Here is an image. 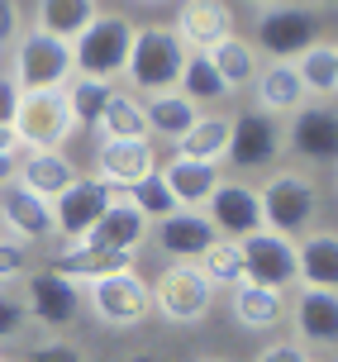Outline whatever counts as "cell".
I'll return each instance as SVG.
<instances>
[{
  "label": "cell",
  "mask_w": 338,
  "mask_h": 362,
  "mask_svg": "<svg viewBox=\"0 0 338 362\" xmlns=\"http://www.w3.org/2000/svg\"><path fill=\"white\" fill-rule=\"evenodd\" d=\"M181 67H186V48L167 24H148L134 29V48H129L124 76L129 86H139L143 95H162V90H177Z\"/></svg>",
  "instance_id": "obj_1"
},
{
  "label": "cell",
  "mask_w": 338,
  "mask_h": 362,
  "mask_svg": "<svg viewBox=\"0 0 338 362\" xmlns=\"http://www.w3.org/2000/svg\"><path fill=\"white\" fill-rule=\"evenodd\" d=\"M76 134V119H71L67 90L48 86V90H24L15 110V139L29 153H62L67 139Z\"/></svg>",
  "instance_id": "obj_2"
},
{
  "label": "cell",
  "mask_w": 338,
  "mask_h": 362,
  "mask_svg": "<svg viewBox=\"0 0 338 362\" xmlns=\"http://www.w3.org/2000/svg\"><path fill=\"white\" fill-rule=\"evenodd\" d=\"M257 200H262V229L281 238H305L320 210V191L301 172H276L267 186H257Z\"/></svg>",
  "instance_id": "obj_3"
},
{
  "label": "cell",
  "mask_w": 338,
  "mask_h": 362,
  "mask_svg": "<svg viewBox=\"0 0 338 362\" xmlns=\"http://www.w3.org/2000/svg\"><path fill=\"white\" fill-rule=\"evenodd\" d=\"M129 48H134V24L124 15H95L91 29L71 43V67H76V76L110 81L124 72Z\"/></svg>",
  "instance_id": "obj_4"
},
{
  "label": "cell",
  "mask_w": 338,
  "mask_h": 362,
  "mask_svg": "<svg viewBox=\"0 0 338 362\" xmlns=\"http://www.w3.org/2000/svg\"><path fill=\"white\" fill-rule=\"evenodd\" d=\"M19 90H48V86H67L76 67H71V43L43 34V29H24L15 43V67H10Z\"/></svg>",
  "instance_id": "obj_5"
},
{
  "label": "cell",
  "mask_w": 338,
  "mask_h": 362,
  "mask_svg": "<svg viewBox=\"0 0 338 362\" xmlns=\"http://www.w3.org/2000/svg\"><path fill=\"white\" fill-rule=\"evenodd\" d=\"M214 291L219 286L200 272V262H172V267L162 272L158 291H153V305L172 325H200L214 305Z\"/></svg>",
  "instance_id": "obj_6"
},
{
  "label": "cell",
  "mask_w": 338,
  "mask_h": 362,
  "mask_svg": "<svg viewBox=\"0 0 338 362\" xmlns=\"http://www.w3.org/2000/svg\"><path fill=\"white\" fill-rule=\"evenodd\" d=\"M315 38H320V19H315V10L291 5V0L262 5V15H257V48H267L272 62L301 57Z\"/></svg>",
  "instance_id": "obj_7"
},
{
  "label": "cell",
  "mask_w": 338,
  "mask_h": 362,
  "mask_svg": "<svg viewBox=\"0 0 338 362\" xmlns=\"http://www.w3.org/2000/svg\"><path fill=\"white\" fill-rule=\"evenodd\" d=\"M86 300L110 329H134V325H143L148 310H153V286L143 281L139 272H115V276L91 281Z\"/></svg>",
  "instance_id": "obj_8"
},
{
  "label": "cell",
  "mask_w": 338,
  "mask_h": 362,
  "mask_svg": "<svg viewBox=\"0 0 338 362\" xmlns=\"http://www.w3.org/2000/svg\"><path fill=\"white\" fill-rule=\"evenodd\" d=\"M24 305H29L34 325H43L48 334H62L81 315V286L67 281V276H57L53 267H43L34 276H24Z\"/></svg>",
  "instance_id": "obj_9"
},
{
  "label": "cell",
  "mask_w": 338,
  "mask_h": 362,
  "mask_svg": "<svg viewBox=\"0 0 338 362\" xmlns=\"http://www.w3.org/2000/svg\"><path fill=\"white\" fill-rule=\"evenodd\" d=\"M110 205H115V191H110L100 177H76L62 191V196L53 200V229L62 243H76V238H86L95 224H100V215H105Z\"/></svg>",
  "instance_id": "obj_10"
},
{
  "label": "cell",
  "mask_w": 338,
  "mask_h": 362,
  "mask_svg": "<svg viewBox=\"0 0 338 362\" xmlns=\"http://www.w3.org/2000/svg\"><path fill=\"white\" fill-rule=\"evenodd\" d=\"M238 248H243V281L252 286H272V291H286L296 281V243L281 234H272V229H257V234L238 238Z\"/></svg>",
  "instance_id": "obj_11"
},
{
  "label": "cell",
  "mask_w": 338,
  "mask_h": 362,
  "mask_svg": "<svg viewBox=\"0 0 338 362\" xmlns=\"http://www.w3.org/2000/svg\"><path fill=\"white\" fill-rule=\"evenodd\" d=\"M153 172H158L153 139H100V148H95V177L105 181L115 196L134 191Z\"/></svg>",
  "instance_id": "obj_12"
},
{
  "label": "cell",
  "mask_w": 338,
  "mask_h": 362,
  "mask_svg": "<svg viewBox=\"0 0 338 362\" xmlns=\"http://www.w3.org/2000/svg\"><path fill=\"white\" fill-rule=\"evenodd\" d=\"M286 153V129L262 115V110H243L238 119H233V134H229V158L233 167H267L276 163Z\"/></svg>",
  "instance_id": "obj_13"
},
{
  "label": "cell",
  "mask_w": 338,
  "mask_h": 362,
  "mask_svg": "<svg viewBox=\"0 0 338 362\" xmlns=\"http://www.w3.org/2000/svg\"><path fill=\"white\" fill-rule=\"evenodd\" d=\"M286 144L296 148L301 158H310V163H338V110L329 100L301 105L291 115Z\"/></svg>",
  "instance_id": "obj_14"
},
{
  "label": "cell",
  "mask_w": 338,
  "mask_h": 362,
  "mask_svg": "<svg viewBox=\"0 0 338 362\" xmlns=\"http://www.w3.org/2000/svg\"><path fill=\"white\" fill-rule=\"evenodd\" d=\"M205 215L219 229V238H248L262 229V200H257V186H243V181H219V191L205 200Z\"/></svg>",
  "instance_id": "obj_15"
},
{
  "label": "cell",
  "mask_w": 338,
  "mask_h": 362,
  "mask_svg": "<svg viewBox=\"0 0 338 362\" xmlns=\"http://www.w3.org/2000/svg\"><path fill=\"white\" fill-rule=\"evenodd\" d=\"M172 34L181 38L186 53H210L214 43H224L233 34V15L224 0H181Z\"/></svg>",
  "instance_id": "obj_16"
},
{
  "label": "cell",
  "mask_w": 338,
  "mask_h": 362,
  "mask_svg": "<svg viewBox=\"0 0 338 362\" xmlns=\"http://www.w3.org/2000/svg\"><path fill=\"white\" fill-rule=\"evenodd\" d=\"M53 272L67 276V281H100V276H115V272H134V253H115V248H100L91 238H76V243H62L53 257Z\"/></svg>",
  "instance_id": "obj_17"
},
{
  "label": "cell",
  "mask_w": 338,
  "mask_h": 362,
  "mask_svg": "<svg viewBox=\"0 0 338 362\" xmlns=\"http://www.w3.org/2000/svg\"><path fill=\"white\" fill-rule=\"evenodd\" d=\"M296 325V344L310 348H338V291H305L296 296V305L286 310Z\"/></svg>",
  "instance_id": "obj_18"
},
{
  "label": "cell",
  "mask_w": 338,
  "mask_h": 362,
  "mask_svg": "<svg viewBox=\"0 0 338 362\" xmlns=\"http://www.w3.org/2000/svg\"><path fill=\"white\" fill-rule=\"evenodd\" d=\"M214 238H219V229L210 224L205 210H177V215L158 219V248L177 262H200V253Z\"/></svg>",
  "instance_id": "obj_19"
},
{
  "label": "cell",
  "mask_w": 338,
  "mask_h": 362,
  "mask_svg": "<svg viewBox=\"0 0 338 362\" xmlns=\"http://www.w3.org/2000/svg\"><path fill=\"white\" fill-rule=\"evenodd\" d=\"M0 219H5V229H10L19 243H29V238H57V229H53V205H48V200H38L34 191H24L19 181H10V186H5Z\"/></svg>",
  "instance_id": "obj_20"
},
{
  "label": "cell",
  "mask_w": 338,
  "mask_h": 362,
  "mask_svg": "<svg viewBox=\"0 0 338 362\" xmlns=\"http://www.w3.org/2000/svg\"><path fill=\"white\" fill-rule=\"evenodd\" d=\"M86 238L100 243V248H115V253H139L143 238H148V219L134 210V200H129V191H124V196H115V205L100 215V224H95Z\"/></svg>",
  "instance_id": "obj_21"
},
{
  "label": "cell",
  "mask_w": 338,
  "mask_h": 362,
  "mask_svg": "<svg viewBox=\"0 0 338 362\" xmlns=\"http://www.w3.org/2000/svg\"><path fill=\"white\" fill-rule=\"evenodd\" d=\"M296 281L305 291H338V234H310L305 243H296Z\"/></svg>",
  "instance_id": "obj_22"
},
{
  "label": "cell",
  "mask_w": 338,
  "mask_h": 362,
  "mask_svg": "<svg viewBox=\"0 0 338 362\" xmlns=\"http://www.w3.org/2000/svg\"><path fill=\"white\" fill-rule=\"evenodd\" d=\"M162 181L172 186L181 210H205V200L219 191V163H186V158H172L162 167Z\"/></svg>",
  "instance_id": "obj_23"
},
{
  "label": "cell",
  "mask_w": 338,
  "mask_h": 362,
  "mask_svg": "<svg viewBox=\"0 0 338 362\" xmlns=\"http://www.w3.org/2000/svg\"><path fill=\"white\" fill-rule=\"evenodd\" d=\"M15 177H19L24 191H34L38 200H48V205H53L71 181H76V167H71L67 153H29V158L19 163Z\"/></svg>",
  "instance_id": "obj_24"
},
{
  "label": "cell",
  "mask_w": 338,
  "mask_h": 362,
  "mask_svg": "<svg viewBox=\"0 0 338 362\" xmlns=\"http://www.w3.org/2000/svg\"><path fill=\"white\" fill-rule=\"evenodd\" d=\"M310 95H305L301 76H296V67L291 62H267L262 72H257V110L262 115H296V110L305 105Z\"/></svg>",
  "instance_id": "obj_25"
},
{
  "label": "cell",
  "mask_w": 338,
  "mask_h": 362,
  "mask_svg": "<svg viewBox=\"0 0 338 362\" xmlns=\"http://www.w3.org/2000/svg\"><path fill=\"white\" fill-rule=\"evenodd\" d=\"M95 15H100V0H38L34 29L62 38V43H76V38L91 29Z\"/></svg>",
  "instance_id": "obj_26"
},
{
  "label": "cell",
  "mask_w": 338,
  "mask_h": 362,
  "mask_svg": "<svg viewBox=\"0 0 338 362\" xmlns=\"http://www.w3.org/2000/svg\"><path fill=\"white\" fill-rule=\"evenodd\" d=\"M229 134H233L229 115H200L196 124L177 139V158H186V163H219L229 153Z\"/></svg>",
  "instance_id": "obj_27"
},
{
  "label": "cell",
  "mask_w": 338,
  "mask_h": 362,
  "mask_svg": "<svg viewBox=\"0 0 338 362\" xmlns=\"http://www.w3.org/2000/svg\"><path fill=\"white\" fill-rule=\"evenodd\" d=\"M148 139L158 134V139H167V144H177L186 129L200 119V105L196 100H186L181 90H162V95H148Z\"/></svg>",
  "instance_id": "obj_28"
},
{
  "label": "cell",
  "mask_w": 338,
  "mask_h": 362,
  "mask_svg": "<svg viewBox=\"0 0 338 362\" xmlns=\"http://www.w3.org/2000/svg\"><path fill=\"white\" fill-rule=\"evenodd\" d=\"M291 67H296V76H301L305 95H320V100L338 95V48L334 43L315 38L301 57H291Z\"/></svg>",
  "instance_id": "obj_29"
},
{
  "label": "cell",
  "mask_w": 338,
  "mask_h": 362,
  "mask_svg": "<svg viewBox=\"0 0 338 362\" xmlns=\"http://www.w3.org/2000/svg\"><path fill=\"white\" fill-rule=\"evenodd\" d=\"M233 320L243 329H276L286 320V296L272 286H233Z\"/></svg>",
  "instance_id": "obj_30"
},
{
  "label": "cell",
  "mask_w": 338,
  "mask_h": 362,
  "mask_svg": "<svg viewBox=\"0 0 338 362\" xmlns=\"http://www.w3.org/2000/svg\"><path fill=\"white\" fill-rule=\"evenodd\" d=\"M214 62V72H219V81L229 90H238V86H248V81H257V53H252V43H243L238 34H229L224 43H214L210 53H205Z\"/></svg>",
  "instance_id": "obj_31"
},
{
  "label": "cell",
  "mask_w": 338,
  "mask_h": 362,
  "mask_svg": "<svg viewBox=\"0 0 338 362\" xmlns=\"http://www.w3.org/2000/svg\"><path fill=\"white\" fill-rule=\"evenodd\" d=\"M95 129H100V139H148V110H143L139 95L115 90Z\"/></svg>",
  "instance_id": "obj_32"
},
{
  "label": "cell",
  "mask_w": 338,
  "mask_h": 362,
  "mask_svg": "<svg viewBox=\"0 0 338 362\" xmlns=\"http://www.w3.org/2000/svg\"><path fill=\"white\" fill-rule=\"evenodd\" d=\"M62 90H67V105H71L76 129H95L100 124L110 95H115V86H110V81H95V76H71Z\"/></svg>",
  "instance_id": "obj_33"
},
{
  "label": "cell",
  "mask_w": 338,
  "mask_h": 362,
  "mask_svg": "<svg viewBox=\"0 0 338 362\" xmlns=\"http://www.w3.org/2000/svg\"><path fill=\"white\" fill-rule=\"evenodd\" d=\"M177 90L186 95V100H196V105H214V100L229 95V86L219 81V72H214V62L205 53H186V67H181Z\"/></svg>",
  "instance_id": "obj_34"
},
{
  "label": "cell",
  "mask_w": 338,
  "mask_h": 362,
  "mask_svg": "<svg viewBox=\"0 0 338 362\" xmlns=\"http://www.w3.org/2000/svg\"><path fill=\"white\" fill-rule=\"evenodd\" d=\"M200 272L214 286H243V248H238V238H214L200 253Z\"/></svg>",
  "instance_id": "obj_35"
},
{
  "label": "cell",
  "mask_w": 338,
  "mask_h": 362,
  "mask_svg": "<svg viewBox=\"0 0 338 362\" xmlns=\"http://www.w3.org/2000/svg\"><path fill=\"white\" fill-rule=\"evenodd\" d=\"M129 200H134V210H139L148 224H158V219H167V215H177L181 205H177V196H172V186L162 181V172H153V177H143L134 191H129Z\"/></svg>",
  "instance_id": "obj_36"
},
{
  "label": "cell",
  "mask_w": 338,
  "mask_h": 362,
  "mask_svg": "<svg viewBox=\"0 0 338 362\" xmlns=\"http://www.w3.org/2000/svg\"><path fill=\"white\" fill-rule=\"evenodd\" d=\"M29 325H34V320H29L24 296H15V291L0 286V344H15V339H19Z\"/></svg>",
  "instance_id": "obj_37"
},
{
  "label": "cell",
  "mask_w": 338,
  "mask_h": 362,
  "mask_svg": "<svg viewBox=\"0 0 338 362\" xmlns=\"http://www.w3.org/2000/svg\"><path fill=\"white\" fill-rule=\"evenodd\" d=\"M24 362H86V353L71 344V339H43V344H34L29 353H24Z\"/></svg>",
  "instance_id": "obj_38"
},
{
  "label": "cell",
  "mask_w": 338,
  "mask_h": 362,
  "mask_svg": "<svg viewBox=\"0 0 338 362\" xmlns=\"http://www.w3.org/2000/svg\"><path fill=\"white\" fill-rule=\"evenodd\" d=\"M29 272V248L19 238H0V286Z\"/></svg>",
  "instance_id": "obj_39"
},
{
  "label": "cell",
  "mask_w": 338,
  "mask_h": 362,
  "mask_svg": "<svg viewBox=\"0 0 338 362\" xmlns=\"http://www.w3.org/2000/svg\"><path fill=\"white\" fill-rule=\"evenodd\" d=\"M24 24H19V5L15 0H0V48H15Z\"/></svg>",
  "instance_id": "obj_40"
},
{
  "label": "cell",
  "mask_w": 338,
  "mask_h": 362,
  "mask_svg": "<svg viewBox=\"0 0 338 362\" xmlns=\"http://www.w3.org/2000/svg\"><path fill=\"white\" fill-rule=\"evenodd\" d=\"M257 362H310V353H305L296 339H281V344H267L262 353H257Z\"/></svg>",
  "instance_id": "obj_41"
},
{
  "label": "cell",
  "mask_w": 338,
  "mask_h": 362,
  "mask_svg": "<svg viewBox=\"0 0 338 362\" xmlns=\"http://www.w3.org/2000/svg\"><path fill=\"white\" fill-rule=\"evenodd\" d=\"M19 95H24V90L15 86V76H10V72H0V124H10V129H15Z\"/></svg>",
  "instance_id": "obj_42"
},
{
  "label": "cell",
  "mask_w": 338,
  "mask_h": 362,
  "mask_svg": "<svg viewBox=\"0 0 338 362\" xmlns=\"http://www.w3.org/2000/svg\"><path fill=\"white\" fill-rule=\"evenodd\" d=\"M15 172H19L15 153H0V186H10V181H15Z\"/></svg>",
  "instance_id": "obj_43"
},
{
  "label": "cell",
  "mask_w": 338,
  "mask_h": 362,
  "mask_svg": "<svg viewBox=\"0 0 338 362\" xmlns=\"http://www.w3.org/2000/svg\"><path fill=\"white\" fill-rule=\"evenodd\" d=\"M15 148H19L15 129H10V124H0V153H15Z\"/></svg>",
  "instance_id": "obj_44"
},
{
  "label": "cell",
  "mask_w": 338,
  "mask_h": 362,
  "mask_svg": "<svg viewBox=\"0 0 338 362\" xmlns=\"http://www.w3.org/2000/svg\"><path fill=\"white\" fill-rule=\"evenodd\" d=\"M129 362H162V358H158V353H134Z\"/></svg>",
  "instance_id": "obj_45"
},
{
  "label": "cell",
  "mask_w": 338,
  "mask_h": 362,
  "mask_svg": "<svg viewBox=\"0 0 338 362\" xmlns=\"http://www.w3.org/2000/svg\"><path fill=\"white\" fill-rule=\"evenodd\" d=\"M252 5H276V0H252Z\"/></svg>",
  "instance_id": "obj_46"
},
{
  "label": "cell",
  "mask_w": 338,
  "mask_h": 362,
  "mask_svg": "<svg viewBox=\"0 0 338 362\" xmlns=\"http://www.w3.org/2000/svg\"><path fill=\"white\" fill-rule=\"evenodd\" d=\"M200 362H224V358H200Z\"/></svg>",
  "instance_id": "obj_47"
},
{
  "label": "cell",
  "mask_w": 338,
  "mask_h": 362,
  "mask_svg": "<svg viewBox=\"0 0 338 362\" xmlns=\"http://www.w3.org/2000/svg\"><path fill=\"white\" fill-rule=\"evenodd\" d=\"M320 5H338V0H320Z\"/></svg>",
  "instance_id": "obj_48"
},
{
  "label": "cell",
  "mask_w": 338,
  "mask_h": 362,
  "mask_svg": "<svg viewBox=\"0 0 338 362\" xmlns=\"http://www.w3.org/2000/svg\"><path fill=\"white\" fill-rule=\"evenodd\" d=\"M324 362H338V358H324Z\"/></svg>",
  "instance_id": "obj_49"
},
{
  "label": "cell",
  "mask_w": 338,
  "mask_h": 362,
  "mask_svg": "<svg viewBox=\"0 0 338 362\" xmlns=\"http://www.w3.org/2000/svg\"><path fill=\"white\" fill-rule=\"evenodd\" d=\"M334 48H338V43H334Z\"/></svg>",
  "instance_id": "obj_50"
},
{
  "label": "cell",
  "mask_w": 338,
  "mask_h": 362,
  "mask_svg": "<svg viewBox=\"0 0 338 362\" xmlns=\"http://www.w3.org/2000/svg\"><path fill=\"white\" fill-rule=\"evenodd\" d=\"M0 362H5V358H0Z\"/></svg>",
  "instance_id": "obj_51"
}]
</instances>
